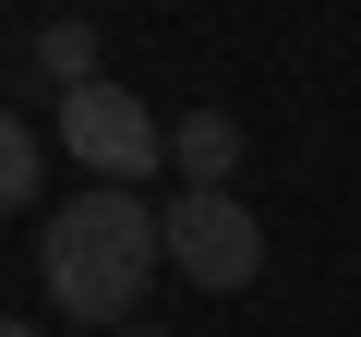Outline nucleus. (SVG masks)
<instances>
[{"instance_id": "obj_3", "label": "nucleus", "mask_w": 361, "mask_h": 337, "mask_svg": "<svg viewBox=\"0 0 361 337\" xmlns=\"http://www.w3.org/2000/svg\"><path fill=\"white\" fill-rule=\"evenodd\" d=\"M61 145H73L85 181H121V193H145L157 168H169V121H157L121 73H97L85 97H61Z\"/></svg>"}, {"instance_id": "obj_8", "label": "nucleus", "mask_w": 361, "mask_h": 337, "mask_svg": "<svg viewBox=\"0 0 361 337\" xmlns=\"http://www.w3.org/2000/svg\"><path fill=\"white\" fill-rule=\"evenodd\" d=\"M121 337H169V325H121Z\"/></svg>"}, {"instance_id": "obj_7", "label": "nucleus", "mask_w": 361, "mask_h": 337, "mask_svg": "<svg viewBox=\"0 0 361 337\" xmlns=\"http://www.w3.org/2000/svg\"><path fill=\"white\" fill-rule=\"evenodd\" d=\"M0 337H49V325H25V313H0Z\"/></svg>"}, {"instance_id": "obj_1", "label": "nucleus", "mask_w": 361, "mask_h": 337, "mask_svg": "<svg viewBox=\"0 0 361 337\" xmlns=\"http://www.w3.org/2000/svg\"><path fill=\"white\" fill-rule=\"evenodd\" d=\"M157 277H169V241H157V205H145V193L85 181V193H61V205L37 217V289H49L73 325L121 337Z\"/></svg>"}, {"instance_id": "obj_2", "label": "nucleus", "mask_w": 361, "mask_h": 337, "mask_svg": "<svg viewBox=\"0 0 361 337\" xmlns=\"http://www.w3.org/2000/svg\"><path fill=\"white\" fill-rule=\"evenodd\" d=\"M157 241H169V277L205 289V301H241L265 277V217L241 193H169L157 205Z\"/></svg>"}, {"instance_id": "obj_5", "label": "nucleus", "mask_w": 361, "mask_h": 337, "mask_svg": "<svg viewBox=\"0 0 361 337\" xmlns=\"http://www.w3.org/2000/svg\"><path fill=\"white\" fill-rule=\"evenodd\" d=\"M25 73H37L49 97H85V85L109 73V61H97V25H85V13H61V25H37V37H25Z\"/></svg>"}, {"instance_id": "obj_4", "label": "nucleus", "mask_w": 361, "mask_h": 337, "mask_svg": "<svg viewBox=\"0 0 361 337\" xmlns=\"http://www.w3.org/2000/svg\"><path fill=\"white\" fill-rule=\"evenodd\" d=\"M169 168H180V193H229L241 181V121L205 97V109H180L169 121Z\"/></svg>"}, {"instance_id": "obj_6", "label": "nucleus", "mask_w": 361, "mask_h": 337, "mask_svg": "<svg viewBox=\"0 0 361 337\" xmlns=\"http://www.w3.org/2000/svg\"><path fill=\"white\" fill-rule=\"evenodd\" d=\"M37 193H49V145H37L25 109H0V217H25Z\"/></svg>"}]
</instances>
